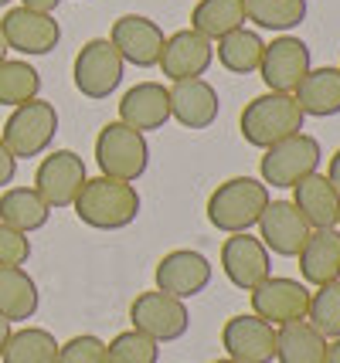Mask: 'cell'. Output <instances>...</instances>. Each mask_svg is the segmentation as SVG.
<instances>
[{
	"label": "cell",
	"instance_id": "4",
	"mask_svg": "<svg viewBox=\"0 0 340 363\" xmlns=\"http://www.w3.org/2000/svg\"><path fill=\"white\" fill-rule=\"evenodd\" d=\"M55 136H58V109H55V102L41 99V95L11 109L7 123L0 129V140L7 143V150L17 160H31L48 153Z\"/></svg>",
	"mask_w": 340,
	"mask_h": 363
},
{
	"label": "cell",
	"instance_id": "40",
	"mask_svg": "<svg viewBox=\"0 0 340 363\" xmlns=\"http://www.w3.org/2000/svg\"><path fill=\"white\" fill-rule=\"evenodd\" d=\"M327 363H340V336L327 340Z\"/></svg>",
	"mask_w": 340,
	"mask_h": 363
},
{
	"label": "cell",
	"instance_id": "9",
	"mask_svg": "<svg viewBox=\"0 0 340 363\" xmlns=\"http://www.w3.org/2000/svg\"><path fill=\"white\" fill-rule=\"evenodd\" d=\"M309 68H313V51L307 41L296 34H279L262 51L259 79L265 82V92L292 95L300 89V82L307 79Z\"/></svg>",
	"mask_w": 340,
	"mask_h": 363
},
{
	"label": "cell",
	"instance_id": "28",
	"mask_svg": "<svg viewBox=\"0 0 340 363\" xmlns=\"http://www.w3.org/2000/svg\"><path fill=\"white\" fill-rule=\"evenodd\" d=\"M245 0H197L191 11V28L204 34L208 41H218L225 34L245 28Z\"/></svg>",
	"mask_w": 340,
	"mask_h": 363
},
{
	"label": "cell",
	"instance_id": "32",
	"mask_svg": "<svg viewBox=\"0 0 340 363\" xmlns=\"http://www.w3.org/2000/svg\"><path fill=\"white\" fill-rule=\"evenodd\" d=\"M307 323L320 333L324 340H337L340 336V279L337 282L309 289Z\"/></svg>",
	"mask_w": 340,
	"mask_h": 363
},
{
	"label": "cell",
	"instance_id": "5",
	"mask_svg": "<svg viewBox=\"0 0 340 363\" xmlns=\"http://www.w3.org/2000/svg\"><path fill=\"white\" fill-rule=\"evenodd\" d=\"M96 163L102 177L130 180L136 184L150 167V143L143 133L130 129L126 123H106L96 136Z\"/></svg>",
	"mask_w": 340,
	"mask_h": 363
},
{
	"label": "cell",
	"instance_id": "7",
	"mask_svg": "<svg viewBox=\"0 0 340 363\" xmlns=\"http://www.w3.org/2000/svg\"><path fill=\"white\" fill-rule=\"evenodd\" d=\"M126 75V62L119 58L109 38H92L79 48L75 65H72V79L85 99H109L119 89V82Z\"/></svg>",
	"mask_w": 340,
	"mask_h": 363
},
{
	"label": "cell",
	"instance_id": "17",
	"mask_svg": "<svg viewBox=\"0 0 340 363\" xmlns=\"http://www.w3.org/2000/svg\"><path fill=\"white\" fill-rule=\"evenodd\" d=\"M221 347L231 360L242 363H273L275 360V326L256 313H238L221 326Z\"/></svg>",
	"mask_w": 340,
	"mask_h": 363
},
{
	"label": "cell",
	"instance_id": "24",
	"mask_svg": "<svg viewBox=\"0 0 340 363\" xmlns=\"http://www.w3.org/2000/svg\"><path fill=\"white\" fill-rule=\"evenodd\" d=\"M41 306V292L21 265H0V316L11 323H24L34 319Z\"/></svg>",
	"mask_w": 340,
	"mask_h": 363
},
{
	"label": "cell",
	"instance_id": "2",
	"mask_svg": "<svg viewBox=\"0 0 340 363\" xmlns=\"http://www.w3.org/2000/svg\"><path fill=\"white\" fill-rule=\"evenodd\" d=\"M307 116L300 112L296 99L286 92H262L252 102H245L242 116H238V133L248 146L256 150H269L275 143L290 140L296 133H303Z\"/></svg>",
	"mask_w": 340,
	"mask_h": 363
},
{
	"label": "cell",
	"instance_id": "3",
	"mask_svg": "<svg viewBox=\"0 0 340 363\" xmlns=\"http://www.w3.org/2000/svg\"><path fill=\"white\" fill-rule=\"evenodd\" d=\"M269 187L256 180V177H228L225 184L211 190L208 197V221L211 228L225 231V235H238L256 228L262 218V211L269 207Z\"/></svg>",
	"mask_w": 340,
	"mask_h": 363
},
{
	"label": "cell",
	"instance_id": "25",
	"mask_svg": "<svg viewBox=\"0 0 340 363\" xmlns=\"http://www.w3.org/2000/svg\"><path fill=\"white\" fill-rule=\"evenodd\" d=\"M0 221L31 235L51 221V207L41 201L34 187H4L0 194Z\"/></svg>",
	"mask_w": 340,
	"mask_h": 363
},
{
	"label": "cell",
	"instance_id": "13",
	"mask_svg": "<svg viewBox=\"0 0 340 363\" xmlns=\"http://www.w3.org/2000/svg\"><path fill=\"white\" fill-rule=\"evenodd\" d=\"M153 279H157L160 292L187 302V299H194V296H201L211 285L214 265L201 252H194V248H174V252H167L157 262Z\"/></svg>",
	"mask_w": 340,
	"mask_h": 363
},
{
	"label": "cell",
	"instance_id": "26",
	"mask_svg": "<svg viewBox=\"0 0 340 363\" xmlns=\"http://www.w3.org/2000/svg\"><path fill=\"white\" fill-rule=\"evenodd\" d=\"M275 360L279 363H327V340L309 326L307 319H296L275 330Z\"/></svg>",
	"mask_w": 340,
	"mask_h": 363
},
{
	"label": "cell",
	"instance_id": "44",
	"mask_svg": "<svg viewBox=\"0 0 340 363\" xmlns=\"http://www.w3.org/2000/svg\"><path fill=\"white\" fill-rule=\"evenodd\" d=\"M337 228H340V214H337Z\"/></svg>",
	"mask_w": 340,
	"mask_h": 363
},
{
	"label": "cell",
	"instance_id": "36",
	"mask_svg": "<svg viewBox=\"0 0 340 363\" xmlns=\"http://www.w3.org/2000/svg\"><path fill=\"white\" fill-rule=\"evenodd\" d=\"M17 177V157L7 150V143L0 140V187H11Z\"/></svg>",
	"mask_w": 340,
	"mask_h": 363
},
{
	"label": "cell",
	"instance_id": "38",
	"mask_svg": "<svg viewBox=\"0 0 340 363\" xmlns=\"http://www.w3.org/2000/svg\"><path fill=\"white\" fill-rule=\"evenodd\" d=\"M327 180H330V184H334V190H337L340 194V150L337 153H334V157H330V163H327Z\"/></svg>",
	"mask_w": 340,
	"mask_h": 363
},
{
	"label": "cell",
	"instance_id": "34",
	"mask_svg": "<svg viewBox=\"0 0 340 363\" xmlns=\"http://www.w3.org/2000/svg\"><path fill=\"white\" fill-rule=\"evenodd\" d=\"M55 363H106V340L92 333H79L65 343H58Z\"/></svg>",
	"mask_w": 340,
	"mask_h": 363
},
{
	"label": "cell",
	"instance_id": "19",
	"mask_svg": "<svg viewBox=\"0 0 340 363\" xmlns=\"http://www.w3.org/2000/svg\"><path fill=\"white\" fill-rule=\"evenodd\" d=\"M167 92H170V119H177L184 129L214 126V119L221 112V99H218V89L208 79L170 82Z\"/></svg>",
	"mask_w": 340,
	"mask_h": 363
},
{
	"label": "cell",
	"instance_id": "45",
	"mask_svg": "<svg viewBox=\"0 0 340 363\" xmlns=\"http://www.w3.org/2000/svg\"><path fill=\"white\" fill-rule=\"evenodd\" d=\"M337 68H340V65H337Z\"/></svg>",
	"mask_w": 340,
	"mask_h": 363
},
{
	"label": "cell",
	"instance_id": "18",
	"mask_svg": "<svg viewBox=\"0 0 340 363\" xmlns=\"http://www.w3.org/2000/svg\"><path fill=\"white\" fill-rule=\"evenodd\" d=\"M256 228H259V241L269 248V255H279V258H296L313 231L292 201H269Z\"/></svg>",
	"mask_w": 340,
	"mask_h": 363
},
{
	"label": "cell",
	"instance_id": "21",
	"mask_svg": "<svg viewBox=\"0 0 340 363\" xmlns=\"http://www.w3.org/2000/svg\"><path fill=\"white\" fill-rule=\"evenodd\" d=\"M300 275L307 285H327L340 279V228H313L300 248Z\"/></svg>",
	"mask_w": 340,
	"mask_h": 363
},
{
	"label": "cell",
	"instance_id": "20",
	"mask_svg": "<svg viewBox=\"0 0 340 363\" xmlns=\"http://www.w3.org/2000/svg\"><path fill=\"white\" fill-rule=\"evenodd\" d=\"M119 123L136 133H153L170 123V92L163 82H136L130 92L119 99Z\"/></svg>",
	"mask_w": 340,
	"mask_h": 363
},
{
	"label": "cell",
	"instance_id": "16",
	"mask_svg": "<svg viewBox=\"0 0 340 363\" xmlns=\"http://www.w3.org/2000/svg\"><path fill=\"white\" fill-rule=\"evenodd\" d=\"M211 62H214V41L197 34L194 28H184V31H174L163 41L157 68L170 82H184V79H204Z\"/></svg>",
	"mask_w": 340,
	"mask_h": 363
},
{
	"label": "cell",
	"instance_id": "31",
	"mask_svg": "<svg viewBox=\"0 0 340 363\" xmlns=\"http://www.w3.org/2000/svg\"><path fill=\"white\" fill-rule=\"evenodd\" d=\"M58 357V340L41 326H21L11 330V340L4 347V363H55Z\"/></svg>",
	"mask_w": 340,
	"mask_h": 363
},
{
	"label": "cell",
	"instance_id": "11",
	"mask_svg": "<svg viewBox=\"0 0 340 363\" xmlns=\"http://www.w3.org/2000/svg\"><path fill=\"white\" fill-rule=\"evenodd\" d=\"M85 180H89V170H85V160L75 150H55L34 170V190L41 194V201L51 211L75 204Z\"/></svg>",
	"mask_w": 340,
	"mask_h": 363
},
{
	"label": "cell",
	"instance_id": "14",
	"mask_svg": "<svg viewBox=\"0 0 340 363\" xmlns=\"http://www.w3.org/2000/svg\"><path fill=\"white\" fill-rule=\"evenodd\" d=\"M221 272L235 289L252 292L262 279L273 275V255L256 235L238 231V235H228L221 241Z\"/></svg>",
	"mask_w": 340,
	"mask_h": 363
},
{
	"label": "cell",
	"instance_id": "43",
	"mask_svg": "<svg viewBox=\"0 0 340 363\" xmlns=\"http://www.w3.org/2000/svg\"><path fill=\"white\" fill-rule=\"evenodd\" d=\"M7 4H11V0H0V7H7Z\"/></svg>",
	"mask_w": 340,
	"mask_h": 363
},
{
	"label": "cell",
	"instance_id": "42",
	"mask_svg": "<svg viewBox=\"0 0 340 363\" xmlns=\"http://www.w3.org/2000/svg\"><path fill=\"white\" fill-rule=\"evenodd\" d=\"M214 363H242V360H231V357H221V360H214Z\"/></svg>",
	"mask_w": 340,
	"mask_h": 363
},
{
	"label": "cell",
	"instance_id": "15",
	"mask_svg": "<svg viewBox=\"0 0 340 363\" xmlns=\"http://www.w3.org/2000/svg\"><path fill=\"white\" fill-rule=\"evenodd\" d=\"M109 41L119 51V58L126 65H136V68H157L160 62V51L167 34L157 21H150L143 14H123L113 21V31H109Z\"/></svg>",
	"mask_w": 340,
	"mask_h": 363
},
{
	"label": "cell",
	"instance_id": "22",
	"mask_svg": "<svg viewBox=\"0 0 340 363\" xmlns=\"http://www.w3.org/2000/svg\"><path fill=\"white\" fill-rule=\"evenodd\" d=\"M292 204H296V211L303 214V221H307L309 228H337L340 194L334 190V184H330L320 170L303 177V180L292 187Z\"/></svg>",
	"mask_w": 340,
	"mask_h": 363
},
{
	"label": "cell",
	"instance_id": "6",
	"mask_svg": "<svg viewBox=\"0 0 340 363\" xmlns=\"http://www.w3.org/2000/svg\"><path fill=\"white\" fill-rule=\"evenodd\" d=\"M320 160H324L320 140L309 136V133H296V136H290V140L275 143V146L265 150V157L259 163L262 184L265 187H279V190H292L303 177L320 170Z\"/></svg>",
	"mask_w": 340,
	"mask_h": 363
},
{
	"label": "cell",
	"instance_id": "29",
	"mask_svg": "<svg viewBox=\"0 0 340 363\" xmlns=\"http://www.w3.org/2000/svg\"><path fill=\"white\" fill-rule=\"evenodd\" d=\"M245 17L262 31L290 34L307 21V0H245Z\"/></svg>",
	"mask_w": 340,
	"mask_h": 363
},
{
	"label": "cell",
	"instance_id": "10",
	"mask_svg": "<svg viewBox=\"0 0 340 363\" xmlns=\"http://www.w3.org/2000/svg\"><path fill=\"white\" fill-rule=\"evenodd\" d=\"M252 313L265 319L269 326H286L296 319H307L309 306V285L303 279H290V275H269L262 279L252 292Z\"/></svg>",
	"mask_w": 340,
	"mask_h": 363
},
{
	"label": "cell",
	"instance_id": "27",
	"mask_svg": "<svg viewBox=\"0 0 340 363\" xmlns=\"http://www.w3.org/2000/svg\"><path fill=\"white\" fill-rule=\"evenodd\" d=\"M262 51H265V41L252 28H238V31H231L214 41V58L231 75H252V72H259Z\"/></svg>",
	"mask_w": 340,
	"mask_h": 363
},
{
	"label": "cell",
	"instance_id": "39",
	"mask_svg": "<svg viewBox=\"0 0 340 363\" xmlns=\"http://www.w3.org/2000/svg\"><path fill=\"white\" fill-rule=\"evenodd\" d=\"M11 330H14V323L0 316V357H4V347H7V340H11Z\"/></svg>",
	"mask_w": 340,
	"mask_h": 363
},
{
	"label": "cell",
	"instance_id": "8",
	"mask_svg": "<svg viewBox=\"0 0 340 363\" xmlns=\"http://www.w3.org/2000/svg\"><path fill=\"white\" fill-rule=\"evenodd\" d=\"M130 323L133 330L146 333L157 343H177L191 330V309L184 299H174L160 289H153V292H140L133 299Z\"/></svg>",
	"mask_w": 340,
	"mask_h": 363
},
{
	"label": "cell",
	"instance_id": "1",
	"mask_svg": "<svg viewBox=\"0 0 340 363\" xmlns=\"http://www.w3.org/2000/svg\"><path fill=\"white\" fill-rule=\"evenodd\" d=\"M140 190L130 180H116V177H89L82 184L79 197H75V218L85 228H96V231H123L140 218Z\"/></svg>",
	"mask_w": 340,
	"mask_h": 363
},
{
	"label": "cell",
	"instance_id": "33",
	"mask_svg": "<svg viewBox=\"0 0 340 363\" xmlns=\"http://www.w3.org/2000/svg\"><path fill=\"white\" fill-rule=\"evenodd\" d=\"M106 363H160V343L140 330L116 333L106 343Z\"/></svg>",
	"mask_w": 340,
	"mask_h": 363
},
{
	"label": "cell",
	"instance_id": "23",
	"mask_svg": "<svg viewBox=\"0 0 340 363\" xmlns=\"http://www.w3.org/2000/svg\"><path fill=\"white\" fill-rule=\"evenodd\" d=\"M296 106L303 116L313 119H330L340 116V68L324 65V68H309L307 79L300 82V89L292 92Z\"/></svg>",
	"mask_w": 340,
	"mask_h": 363
},
{
	"label": "cell",
	"instance_id": "12",
	"mask_svg": "<svg viewBox=\"0 0 340 363\" xmlns=\"http://www.w3.org/2000/svg\"><path fill=\"white\" fill-rule=\"evenodd\" d=\"M0 34L11 51L24 55V58H38L48 55L62 41V24L55 14H41V11H28V7H11L0 17Z\"/></svg>",
	"mask_w": 340,
	"mask_h": 363
},
{
	"label": "cell",
	"instance_id": "30",
	"mask_svg": "<svg viewBox=\"0 0 340 363\" xmlns=\"http://www.w3.org/2000/svg\"><path fill=\"white\" fill-rule=\"evenodd\" d=\"M41 95V72L24 58H7L0 62V106L17 109Z\"/></svg>",
	"mask_w": 340,
	"mask_h": 363
},
{
	"label": "cell",
	"instance_id": "37",
	"mask_svg": "<svg viewBox=\"0 0 340 363\" xmlns=\"http://www.w3.org/2000/svg\"><path fill=\"white\" fill-rule=\"evenodd\" d=\"M58 4H62V0H21V7H28V11H41V14H55V11H58Z\"/></svg>",
	"mask_w": 340,
	"mask_h": 363
},
{
	"label": "cell",
	"instance_id": "41",
	"mask_svg": "<svg viewBox=\"0 0 340 363\" xmlns=\"http://www.w3.org/2000/svg\"><path fill=\"white\" fill-rule=\"evenodd\" d=\"M7 51H11V48H7V41H4V34H0V62H7Z\"/></svg>",
	"mask_w": 340,
	"mask_h": 363
},
{
	"label": "cell",
	"instance_id": "35",
	"mask_svg": "<svg viewBox=\"0 0 340 363\" xmlns=\"http://www.w3.org/2000/svg\"><path fill=\"white\" fill-rule=\"evenodd\" d=\"M31 258V238L0 221V265H28Z\"/></svg>",
	"mask_w": 340,
	"mask_h": 363
}]
</instances>
